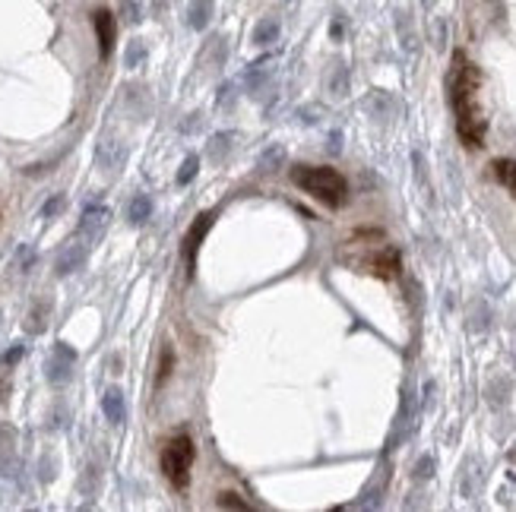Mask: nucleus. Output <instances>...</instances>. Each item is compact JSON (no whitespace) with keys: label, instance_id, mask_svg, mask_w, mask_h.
Returning <instances> with one entry per match:
<instances>
[{"label":"nucleus","instance_id":"obj_1","mask_svg":"<svg viewBox=\"0 0 516 512\" xmlns=\"http://www.w3.org/2000/svg\"><path fill=\"white\" fill-rule=\"evenodd\" d=\"M447 89H450V104H453V111H456V133H460V139L469 146V149L485 146V130H488V123H485L482 108H478L482 73H478V67H475L462 51L453 54Z\"/></svg>","mask_w":516,"mask_h":512},{"label":"nucleus","instance_id":"obj_2","mask_svg":"<svg viewBox=\"0 0 516 512\" xmlns=\"http://www.w3.org/2000/svg\"><path fill=\"white\" fill-rule=\"evenodd\" d=\"M289 178L295 187H301L304 193H310L314 199L326 205V209H339L349 196V184L339 174L336 168H326V164H295L289 171Z\"/></svg>","mask_w":516,"mask_h":512},{"label":"nucleus","instance_id":"obj_3","mask_svg":"<svg viewBox=\"0 0 516 512\" xmlns=\"http://www.w3.org/2000/svg\"><path fill=\"white\" fill-rule=\"evenodd\" d=\"M193 456H197V452H193V440L187 437V433H174L165 443V449H162V474H165L168 484L178 493L187 490V484H190Z\"/></svg>","mask_w":516,"mask_h":512},{"label":"nucleus","instance_id":"obj_4","mask_svg":"<svg viewBox=\"0 0 516 512\" xmlns=\"http://www.w3.org/2000/svg\"><path fill=\"white\" fill-rule=\"evenodd\" d=\"M355 266H358L361 272H371V275H377V279H386V281H390V279H396V275H400L402 256H400V250H396V247L380 244L377 253H371V256L358 260Z\"/></svg>","mask_w":516,"mask_h":512},{"label":"nucleus","instance_id":"obj_5","mask_svg":"<svg viewBox=\"0 0 516 512\" xmlns=\"http://www.w3.org/2000/svg\"><path fill=\"white\" fill-rule=\"evenodd\" d=\"M213 222H215V212H200V215L193 219V225L187 228L184 247H181V253H184V263H187V275H193V266H197V253H200L203 238L209 234Z\"/></svg>","mask_w":516,"mask_h":512},{"label":"nucleus","instance_id":"obj_6","mask_svg":"<svg viewBox=\"0 0 516 512\" xmlns=\"http://www.w3.org/2000/svg\"><path fill=\"white\" fill-rule=\"evenodd\" d=\"M73 364H76V351L61 341V345L54 348V355L48 357V364H45V376H48V382L63 386V382L73 376Z\"/></svg>","mask_w":516,"mask_h":512},{"label":"nucleus","instance_id":"obj_7","mask_svg":"<svg viewBox=\"0 0 516 512\" xmlns=\"http://www.w3.org/2000/svg\"><path fill=\"white\" fill-rule=\"evenodd\" d=\"M92 26H96V38H98V54H102V61H108L111 51H114V35H117L114 13L111 10H96Z\"/></svg>","mask_w":516,"mask_h":512},{"label":"nucleus","instance_id":"obj_8","mask_svg":"<svg viewBox=\"0 0 516 512\" xmlns=\"http://www.w3.org/2000/svg\"><path fill=\"white\" fill-rule=\"evenodd\" d=\"M108 222H111V209H108V205H102V203L86 205L83 219H79V234H83L86 240H96L98 234L108 228Z\"/></svg>","mask_w":516,"mask_h":512},{"label":"nucleus","instance_id":"obj_9","mask_svg":"<svg viewBox=\"0 0 516 512\" xmlns=\"http://www.w3.org/2000/svg\"><path fill=\"white\" fill-rule=\"evenodd\" d=\"M86 256H89V250H86V244H79V240H70L67 247H63L61 253H57V263H54V272L61 275H73L76 269L86 266Z\"/></svg>","mask_w":516,"mask_h":512},{"label":"nucleus","instance_id":"obj_10","mask_svg":"<svg viewBox=\"0 0 516 512\" xmlns=\"http://www.w3.org/2000/svg\"><path fill=\"white\" fill-rule=\"evenodd\" d=\"M102 411H105V417H108L114 427L127 421V398H124V392L117 389V386L105 389V396H102Z\"/></svg>","mask_w":516,"mask_h":512},{"label":"nucleus","instance_id":"obj_11","mask_svg":"<svg viewBox=\"0 0 516 512\" xmlns=\"http://www.w3.org/2000/svg\"><path fill=\"white\" fill-rule=\"evenodd\" d=\"M238 139H241V133H234V130L215 133V137L209 139V146H206V155L213 158V162H225V158L234 152V146H238Z\"/></svg>","mask_w":516,"mask_h":512},{"label":"nucleus","instance_id":"obj_12","mask_svg":"<svg viewBox=\"0 0 516 512\" xmlns=\"http://www.w3.org/2000/svg\"><path fill=\"white\" fill-rule=\"evenodd\" d=\"M98 164H102L105 171H117L121 168V164H124V149H121V146L117 143H102L98 146Z\"/></svg>","mask_w":516,"mask_h":512},{"label":"nucleus","instance_id":"obj_13","mask_svg":"<svg viewBox=\"0 0 516 512\" xmlns=\"http://www.w3.org/2000/svg\"><path fill=\"white\" fill-rule=\"evenodd\" d=\"M152 215V199L146 196V193H137V196L130 199V205H127V219L133 222V225H143V222H149Z\"/></svg>","mask_w":516,"mask_h":512},{"label":"nucleus","instance_id":"obj_14","mask_svg":"<svg viewBox=\"0 0 516 512\" xmlns=\"http://www.w3.org/2000/svg\"><path fill=\"white\" fill-rule=\"evenodd\" d=\"M48 313H51V304H48V301L35 304V307L29 310V316H26V332L42 335V332H45V326H48Z\"/></svg>","mask_w":516,"mask_h":512},{"label":"nucleus","instance_id":"obj_15","mask_svg":"<svg viewBox=\"0 0 516 512\" xmlns=\"http://www.w3.org/2000/svg\"><path fill=\"white\" fill-rule=\"evenodd\" d=\"M491 168H494V178L516 196V162H513V158H497Z\"/></svg>","mask_w":516,"mask_h":512},{"label":"nucleus","instance_id":"obj_16","mask_svg":"<svg viewBox=\"0 0 516 512\" xmlns=\"http://www.w3.org/2000/svg\"><path fill=\"white\" fill-rule=\"evenodd\" d=\"M209 16H213V0H190V13H187V22L193 29H206Z\"/></svg>","mask_w":516,"mask_h":512},{"label":"nucleus","instance_id":"obj_17","mask_svg":"<svg viewBox=\"0 0 516 512\" xmlns=\"http://www.w3.org/2000/svg\"><path fill=\"white\" fill-rule=\"evenodd\" d=\"M172 370H174V348H172V345H165V348H162V357H158V370H155V386H158V389L168 382Z\"/></svg>","mask_w":516,"mask_h":512},{"label":"nucleus","instance_id":"obj_18","mask_svg":"<svg viewBox=\"0 0 516 512\" xmlns=\"http://www.w3.org/2000/svg\"><path fill=\"white\" fill-rule=\"evenodd\" d=\"M285 164V149L282 146H269V149H263V155H260V171H279Z\"/></svg>","mask_w":516,"mask_h":512},{"label":"nucleus","instance_id":"obj_19","mask_svg":"<svg viewBox=\"0 0 516 512\" xmlns=\"http://www.w3.org/2000/svg\"><path fill=\"white\" fill-rule=\"evenodd\" d=\"M279 38V20H263L260 26L254 29V41L257 45H269V41Z\"/></svg>","mask_w":516,"mask_h":512},{"label":"nucleus","instance_id":"obj_20","mask_svg":"<svg viewBox=\"0 0 516 512\" xmlns=\"http://www.w3.org/2000/svg\"><path fill=\"white\" fill-rule=\"evenodd\" d=\"M215 506H219V509H238V512L250 509L248 499H241L238 493H232V490H222L219 497H215Z\"/></svg>","mask_w":516,"mask_h":512},{"label":"nucleus","instance_id":"obj_21","mask_svg":"<svg viewBox=\"0 0 516 512\" xmlns=\"http://www.w3.org/2000/svg\"><path fill=\"white\" fill-rule=\"evenodd\" d=\"M197 171H200V158L197 155H187L184 162H181V171H178V184L187 187L193 178H197Z\"/></svg>","mask_w":516,"mask_h":512},{"label":"nucleus","instance_id":"obj_22","mask_svg":"<svg viewBox=\"0 0 516 512\" xmlns=\"http://www.w3.org/2000/svg\"><path fill=\"white\" fill-rule=\"evenodd\" d=\"M367 111H371V114H377V117H390V98L384 95V92H377V95L374 98H367Z\"/></svg>","mask_w":516,"mask_h":512},{"label":"nucleus","instance_id":"obj_23","mask_svg":"<svg viewBox=\"0 0 516 512\" xmlns=\"http://www.w3.org/2000/svg\"><path fill=\"white\" fill-rule=\"evenodd\" d=\"M63 205H67V196H63V193H54V196L42 205V219H54L57 212H63Z\"/></svg>","mask_w":516,"mask_h":512},{"label":"nucleus","instance_id":"obj_24","mask_svg":"<svg viewBox=\"0 0 516 512\" xmlns=\"http://www.w3.org/2000/svg\"><path fill=\"white\" fill-rule=\"evenodd\" d=\"M333 95H345V89H349V73H345L342 63H336V76H333Z\"/></svg>","mask_w":516,"mask_h":512},{"label":"nucleus","instance_id":"obj_25","mask_svg":"<svg viewBox=\"0 0 516 512\" xmlns=\"http://www.w3.org/2000/svg\"><path fill=\"white\" fill-rule=\"evenodd\" d=\"M32 263H35V253H32V247H26V244H22L20 250H16V266H20V272H29V269H32Z\"/></svg>","mask_w":516,"mask_h":512},{"label":"nucleus","instance_id":"obj_26","mask_svg":"<svg viewBox=\"0 0 516 512\" xmlns=\"http://www.w3.org/2000/svg\"><path fill=\"white\" fill-rule=\"evenodd\" d=\"M412 474H415V481H427V478L434 474V458L425 456L418 465H415V472H412Z\"/></svg>","mask_w":516,"mask_h":512},{"label":"nucleus","instance_id":"obj_27","mask_svg":"<svg viewBox=\"0 0 516 512\" xmlns=\"http://www.w3.org/2000/svg\"><path fill=\"white\" fill-rule=\"evenodd\" d=\"M232 102H234V86L225 82L219 89V95H215V104H219V108H232Z\"/></svg>","mask_w":516,"mask_h":512},{"label":"nucleus","instance_id":"obj_28","mask_svg":"<svg viewBox=\"0 0 516 512\" xmlns=\"http://www.w3.org/2000/svg\"><path fill=\"white\" fill-rule=\"evenodd\" d=\"M22 345H13V348L10 351H3V355H0V364H3V367H13V364H20V357H22Z\"/></svg>","mask_w":516,"mask_h":512},{"label":"nucleus","instance_id":"obj_29","mask_svg":"<svg viewBox=\"0 0 516 512\" xmlns=\"http://www.w3.org/2000/svg\"><path fill=\"white\" fill-rule=\"evenodd\" d=\"M139 57H146V48L139 45V41H133L130 45V51H127V67H137L139 63Z\"/></svg>","mask_w":516,"mask_h":512},{"label":"nucleus","instance_id":"obj_30","mask_svg":"<svg viewBox=\"0 0 516 512\" xmlns=\"http://www.w3.org/2000/svg\"><path fill=\"white\" fill-rule=\"evenodd\" d=\"M7 396H10V380H0V405L7 402Z\"/></svg>","mask_w":516,"mask_h":512},{"label":"nucleus","instance_id":"obj_31","mask_svg":"<svg viewBox=\"0 0 516 512\" xmlns=\"http://www.w3.org/2000/svg\"><path fill=\"white\" fill-rule=\"evenodd\" d=\"M333 38H342V20L333 22Z\"/></svg>","mask_w":516,"mask_h":512},{"label":"nucleus","instance_id":"obj_32","mask_svg":"<svg viewBox=\"0 0 516 512\" xmlns=\"http://www.w3.org/2000/svg\"><path fill=\"white\" fill-rule=\"evenodd\" d=\"M510 458H513V462H516V449H513V452H510Z\"/></svg>","mask_w":516,"mask_h":512},{"label":"nucleus","instance_id":"obj_33","mask_svg":"<svg viewBox=\"0 0 516 512\" xmlns=\"http://www.w3.org/2000/svg\"><path fill=\"white\" fill-rule=\"evenodd\" d=\"M425 3H427V7H431V3H437V0H425Z\"/></svg>","mask_w":516,"mask_h":512},{"label":"nucleus","instance_id":"obj_34","mask_svg":"<svg viewBox=\"0 0 516 512\" xmlns=\"http://www.w3.org/2000/svg\"><path fill=\"white\" fill-rule=\"evenodd\" d=\"M0 320H3V316H0Z\"/></svg>","mask_w":516,"mask_h":512}]
</instances>
